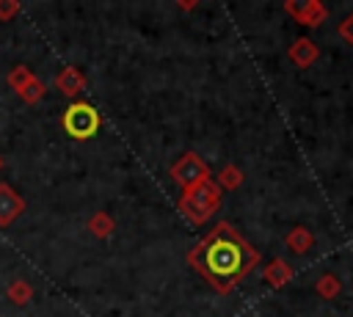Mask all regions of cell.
I'll use <instances>...</instances> for the list:
<instances>
[{
    "instance_id": "cell-9",
    "label": "cell",
    "mask_w": 353,
    "mask_h": 317,
    "mask_svg": "<svg viewBox=\"0 0 353 317\" xmlns=\"http://www.w3.org/2000/svg\"><path fill=\"white\" fill-rule=\"evenodd\" d=\"M290 278H292V267H290L284 259H273V262L265 267V281H268L273 289L287 287Z\"/></svg>"
},
{
    "instance_id": "cell-18",
    "label": "cell",
    "mask_w": 353,
    "mask_h": 317,
    "mask_svg": "<svg viewBox=\"0 0 353 317\" xmlns=\"http://www.w3.org/2000/svg\"><path fill=\"white\" fill-rule=\"evenodd\" d=\"M339 39L347 41V44H353V14L339 22Z\"/></svg>"
},
{
    "instance_id": "cell-4",
    "label": "cell",
    "mask_w": 353,
    "mask_h": 317,
    "mask_svg": "<svg viewBox=\"0 0 353 317\" xmlns=\"http://www.w3.org/2000/svg\"><path fill=\"white\" fill-rule=\"evenodd\" d=\"M212 174H210V165L199 157V154H193V152H188V154H182L174 165H171V179H174V185L185 193V190H193L196 185H201L204 179H210Z\"/></svg>"
},
{
    "instance_id": "cell-17",
    "label": "cell",
    "mask_w": 353,
    "mask_h": 317,
    "mask_svg": "<svg viewBox=\"0 0 353 317\" xmlns=\"http://www.w3.org/2000/svg\"><path fill=\"white\" fill-rule=\"evenodd\" d=\"M19 11H22L19 0H0V22H11Z\"/></svg>"
},
{
    "instance_id": "cell-7",
    "label": "cell",
    "mask_w": 353,
    "mask_h": 317,
    "mask_svg": "<svg viewBox=\"0 0 353 317\" xmlns=\"http://www.w3.org/2000/svg\"><path fill=\"white\" fill-rule=\"evenodd\" d=\"M290 61L298 66V69H309L317 58H320V47L312 41V39H306V36H301V39H295V44L290 47Z\"/></svg>"
},
{
    "instance_id": "cell-3",
    "label": "cell",
    "mask_w": 353,
    "mask_h": 317,
    "mask_svg": "<svg viewBox=\"0 0 353 317\" xmlns=\"http://www.w3.org/2000/svg\"><path fill=\"white\" fill-rule=\"evenodd\" d=\"M61 124H63V130H66L72 138L88 141V138H94V135L99 132L102 119H99V110H97L91 102H72V105L63 110Z\"/></svg>"
},
{
    "instance_id": "cell-8",
    "label": "cell",
    "mask_w": 353,
    "mask_h": 317,
    "mask_svg": "<svg viewBox=\"0 0 353 317\" xmlns=\"http://www.w3.org/2000/svg\"><path fill=\"white\" fill-rule=\"evenodd\" d=\"M55 88L66 96H77L83 88H85V74L77 69V66H63L58 74H55Z\"/></svg>"
},
{
    "instance_id": "cell-5",
    "label": "cell",
    "mask_w": 353,
    "mask_h": 317,
    "mask_svg": "<svg viewBox=\"0 0 353 317\" xmlns=\"http://www.w3.org/2000/svg\"><path fill=\"white\" fill-rule=\"evenodd\" d=\"M284 11H287L295 22L309 25V28L323 25V22H325V14H328L320 0H287V3H284Z\"/></svg>"
},
{
    "instance_id": "cell-11",
    "label": "cell",
    "mask_w": 353,
    "mask_h": 317,
    "mask_svg": "<svg viewBox=\"0 0 353 317\" xmlns=\"http://www.w3.org/2000/svg\"><path fill=\"white\" fill-rule=\"evenodd\" d=\"M212 179H215V185H218L221 190H237V187L243 185V171H240L237 165H232V163H229V165H223V168H221V174H218V176H212Z\"/></svg>"
},
{
    "instance_id": "cell-10",
    "label": "cell",
    "mask_w": 353,
    "mask_h": 317,
    "mask_svg": "<svg viewBox=\"0 0 353 317\" xmlns=\"http://www.w3.org/2000/svg\"><path fill=\"white\" fill-rule=\"evenodd\" d=\"M287 245L295 251V254H309L312 245H314V234L306 229V226H295L287 232Z\"/></svg>"
},
{
    "instance_id": "cell-14",
    "label": "cell",
    "mask_w": 353,
    "mask_h": 317,
    "mask_svg": "<svg viewBox=\"0 0 353 317\" xmlns=\"http://www.w3.org/2000/svg\"><path fill=\"white\" fill-rule=\"evenodd\" d=\"M6 295H8V300H11V303H17V306H25V303L33 298V287H30L25 278H17V281H11V284H8Z\"/></svg>"
},
{
    "instance_id": "cell-16",
    "label": "cell",
    "mask_w": 353,
    "mask_h": 317,
    "mask_svg": "<svg viewBox=\"0 0 353 317\" xmlns=\"http://www.w3.org/2000/svg\"><path fill=\"white\" fill-rule=\"evenodd\" d=\"M44 94H47V85L33 74V80L19 91V96H22V102H28V105H36V102H41L44 99Z\"/></svg>"
},
{
    "instance_id": "cell-2",
    "label": "cell",
    "mask_w": 353,
    "mask_h": 317,
    "mask_svg": "<svg viewBox=\"0 0 353 317\" xmlns=\"http://www.w3.org/2000/svg\"><path fill=\"white\" fill-rule=\"evenodd\" d=\"M221 207V187L215 185V179H204L201 185H196L193 190H185L179 196V212L190 221V223H204L207 218H212V212Z\"/></svg>"
},
{
    "instance_id": "cell-12",
    "label": "cell",
    "mask_w": 353,
    "mask_h": 317,
    "mask_svg": "<svg viewBox=\"0 0 353 317\" xmlns=\"http://www.w3.org/2000/svg\"><path fill=\"white\" fill-rule=\"evenodd\" d=\"M113 229H116V221H113L108 212H94V215H91V221H88V232H91L94 237H99V240L110 237V234H113Z\"/></svg>"
},
{
    "instance_id": "cell-15",
    "label": "cell",
    "mask_w": 353,
    "mask_h": 317,
    "mask_svg": "<svg viewBox=\"0 0 353 317\" xmlns=\"http://www.w3.org/2000/svg\"><path fill=\"white\" fill-rule=\"evenodd\" d=\"M30 80H33V72H30V69H28L25 63L14 66V69L8 72V77H6V83H8V85H11L14 91H17V94H19V91H22V88H25V85H28Z\"/></svg>"
},
{
    "instance_id": "cell-1",
    "label": "cell",
    "mask_w": 353,
    "mask_h": 317,
    "mask_svg": "<svg viewBox=\"0 0 353 317\" xmlns=\"http://www.w3.org/2000/svg\"><path fill=\"white\" fill-rule=\"evenodd\" d=\"M188 262L212 284V289L229 295L259 265V254L232 223L218 221L188 251Z\"/></svg>"
},
{
    "instance_id": "cell-13",
    "label": "cell",
    "mask_w": 353,
    "mask_h": 317,
    "mask_svg": "<svg viewBox=\"0 0 353 317\" xmlns=\"http://www.w3.org/2000/svg\"><path fill=\"white\" fill-rule=\"evenodd\" d=\"M314 289H317L320 298L331 300V298H336V295L342 292V281H339L334 273H325V276H320V278L314 281Z\"/></svg>"
},
{
    "instance_id": "cell-19",
    "label": "cell",
    "mask_w": 353,
    "mask_h": 317,
    "mask_svg": "<svg viewBox=\"0 0 353 317\" xmlns=\"http://www.w3.org/2000/svg\"><path fill=\"white\" fill-rule=\"evenodd\" d=\"M0 168H3V157H0Z\"/></svg>"
},
{
    "instance_id": "cell-6",
    "label": "cell",
    "mask_w": 353,
    "mask_h": 317,
    "mask_svg": "<svg viewBox=\"0 0 353 317\" xmlns=\"http://www.w3.org/2000/svg\"><path fill=\"white\" fill-rule=\"evenodd\" d=\"M25 209V198L6 182H0V226L14 223Z\"/></svg>"
}]
</instances>
